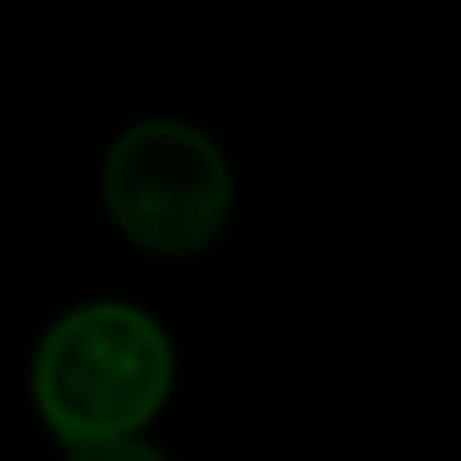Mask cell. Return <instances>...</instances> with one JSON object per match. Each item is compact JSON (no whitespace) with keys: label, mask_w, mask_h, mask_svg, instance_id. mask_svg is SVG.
Returning a JSON list of instances; mask_svg holds the SVG:
<instances>
[{"label":"cell","mask_w":461,"mask_h":461,"mask_svg":"<svg viewBox=\"0 0 461 461\" xmlns=\"http://www.w3.org/2000/svg\"><path fill=\"white\" fill-rule=\"evenodd\" d=\"M168 391L174 342L125 299H87L55 315L33 348V402L66 445L141 434Z\"/></svg>","instance_id":"obj_1"},{"label":"cell","mask_w":461,"mask_h":461,"mask_svg":"<svg viewBox=\"0 0 461 461\" xmlns=\"http://www.w3.org/2000/svg\"><path fill=\"white\" fill-rule=\"evenodd\" d=\"M104 206L125 240L152 256L206 250L234 206L222 147L190 120H136L104 158Z\"/></svg>","instance_id":"obj_2"},{"label":"cell","mask_w":461,"mask_h":461,"mask_svg":"<svg viewBox=\"0 0 461 461\" xmlns=\"http://www.w3.org/2000/svg\"><path fill=\"white\" fill-rule=\"evenodd\" d=\"M66 461H168L158 445H147L141 434L131 439H98V445H66Z\"/></svg>","instance_id":"obj_3"}]
</instances>
